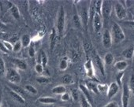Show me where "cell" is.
Segmentation results:
<instances>
[{
	"mask_svg": "<svg viewBox=\"0 0 134 107\" xmlns=\"http://www.w3.org/2000/svg\"><path fill=\"white\" fill-rule=\"evenodd\" d=\"M114 10L115 16L118 20H123L127 17V8L125 4L121 3V2H117L114 6Z\"/></svg>",
	"mask_w": 134,
	"mask_h": 107,
	"instance_id": "277c9868",
	"label": "cell"
},
{
	"mask_svg": "<svg viewBox=\"0 0 134 107\" xmlns=\"http://www.w3.org/2000/svg\"><path fill=\"white\" fill-rule=\"evenodd\" d=\"M6 28H7V25L2 21H0V30H3Z\"/></svg>",
	"mask_w": 134,
	"mask_h": 107,
	"instance_id": "c3c4849f",
	"label": "cell"
},
{
	"mask_svg": "<svg viewBox=\"0 0 134 107\" xmlns=\"http://www.w3.org/2000/svg\"><path fill=\"white\" fill-rule=\"evenodd\" d=\"M61 99H62V101H63V102H67V101H69V100L70 99V94L66 91L65 93H64V94H62L61 95Z\"/></svg>",
	"mask_w": 134,
	"mask_h": 107,
	"instance_id": "ee69618b",
	"label": "cell"
},
{
	"mask_svg": "<svg viewBox=\"0 0 134 107\" xmlns=\"http://www.w3.org/2000/svg\"><path fill=\"white\" fill-rule=\"evenodd\" d=\"M102 43H103V47L106 49H110L113 44L111 34L108 29H105L103 31V33L102 35Z\"/></svg>",
	"mask_w": 134,
	"mask_h": 107,
	"instance_id": "9c48e42d",
	"label": "cell"
},
{
	"mask_svg": "<svg viewBox=\"0 0 134 107\" xmlns=\"http://www.w3.org/2000/svg\"><path fill=\"white\" fill-rule=\"evenodd\" d=\"M59 69L62 71H65L67 69V68L69 67V63H68V60L66 58H62L60 62H59Z\"/></svg>",
	"mask_w": 134,
	"mask_h": 107,
	"instance_id": "836d02e7",
	"label": "cell"
},
{
	"mask_svg": "<svg viewBox=\"0 0 134 107\" xmlns=\"http://www.w3.org/2000/svg\"><path fill=\"white\" fill-rule=\"evenodd\" d=\"M92 25H93V29L96 33H99L102 28H103V17L101 15L98 14H95L93 19H92Z\"/></svg>",
	"mask_w": 134,
	"mask_h": 107,
	"instance_id": "30bf717a",
	"label": "cell"
},
{
	"mask_svg": "<svg viewBox=\"0 0 134 107\" xmlns=\"http://www.w3.org/2000/svg\"><path fill=\"white\" fill-rule=\"evenodd\" d=\"M86 87L90 91V92H93L95 94H99V91H98V89H97V84L92 82V81H90V82H87L86 84Z\"/></svg>",
	"mask_w": 134,
	"mask_h": 107,
	"instance_id": "4316f807",
	"label": "cell"
},
{
	"mask_svg": "<svg viewBox=\"0 0 134 107\" xmlns=\"http://www.w3.org/2000/svg\"><path fill=\"white\" fill-rule=\"evenodd\" d=\"M128 67V62L125 60L118 61L114 64V68L118 72H124Z\"/></svg>",
	"mask_w": 134,
	"mask_h": 107,
	"instance_id": "44dd1931",
	"label": "cell"
},
{
	"mask_svg": "<svg viewBox=\"0 0 134 107\" xmlns=\"http://www.w3.org/2000/svg\"><path fill=\"white\" fill-rule=\"evenodd\" d=\"M0 107H2V94H0Z\"/></svg>",
	"mask_w": 134,
	"mask_h": 107,
	"instance_id": "681fc988",
	"label": "cell"
},
{
	"mask_svg": "<svg viewBox=\"0 0 134 107\" xmlns=\"http://www.w3.org/2000/svg\"><path fill=\"white\" fill-rule=\"evenodd\" d=\"M102 4L103 1L102 0H97V1H94V7H95V12L99 15H101V10H102Z\"/></svg>",
	"mask_w": 134,
	"mask_h": 107,
	"instance_id": "4dcf8cb0",
	"label": "cell"
},
{
	"mask_svg": "<svg viewBox=\"0 0 134 107\" xmlns=\"http://www.w3.org/2000/svg\"><path fill=\"white\" fill-rule=\"evenodd\" d=\"M104 64L107 66H111L114 62V56L113 55L112 53H107V55L104 56V59H103Z\"/></svg>",
	"mask_w": 134,
	"mask_h": 107,
	"instance_id": "484cf974",
	"label": "cell"
},
{
	"mask_svg": "<svg viewBox=\"0 0 134 107\" xmlns=\"http://www.w3.org/2000/svg\"><path fill=\"white\" fill-rule=\"evenodd\" d=\"M92 63L98 69V70L99 71L101 75L105 77L106 76V69H105L104 62H103V60H102L100 56H99L96 52H94V54L92 55Z\"/></svg>",
	"mask_w": 134,
	"mask_h": 107,
	"instance_id": "5b68a950",
	"label": "cell"
},
{
	"mask_svg": "<svg viewBox=\"0 0 134 107\" xmlns=\"http://www.w3.org/2000/svg\"><path fill=\"white\" fill-rule=\"evenodd\" d=\"M24 89L26 92H28L31 94H37V93H38L37 89L31 84H26L24 87Z\"/></svg>",
	"mask_w": 134,
	"mask_h": 107,
	"instance_id": "f1b7e54d",
	"label": "cell"
},
{
	"mask_svg": "<svg viewBox=\"0 0 134 107\" xmlns=\"http://www.w3.org/2000/svg\"><path fill=\"white\" fill-rule=\"evenodd\" d=\"M80 103L81 107H92V105L86 99V98L81 93L80 94Z\"/></svg>",
	"mask_w": 134,
	"mask_h": 107,
	"instance_id": "83f0119b",
	"label": "cell"
},
{
	"mask_svg": "<svg viewBox=\"0 0 134 107\" xmlns=\"http://www.w3.org/2000/svg\"><path fill=\"white\" fill-rule=\"evenodd\" d=\"M86 74L87 76L90 79H93L95 77V71H94V68L92 69H89L88 71H86Z\"/></svg>",
	"mask_w": 134,
	"mask_h": 107,
	"instance_id": "f6af8a7d",
	"label": "cell"
},
{
	"mask_svg": "<svg viewBox=\"0 0 134 107\" xmlns=\"http://www.w3.org/2000/svg\"><path fill=\"white\" fill-rule=\"evenodd\" d=\"M51 91L54 94L62 95V94L66 92V87L65 85H58V86H55L54 87H53L51 89Z\"/></svg>",
	"mask_w": 134,
	"mask_h": 107,
	"instance_id": "d4e9b609",
	"label": "cell"
},
{
	"mask_svg": "<svg viewBox=\"0 0 134 107\" xmlns=\"http://www.w3.org/2000/svg\"><path fill=\"white\" fill-rule=\"evenodd\" d=\"M21 43L23 48H26V47L29 46L32 43V39H31L30 35H27V34L23 35L21 38Z\"/></svg>",
	"mask_w": 134,
	"mask_h": 107,
	"instance_id": "cb8c5ba5",
	"label": "cell"
},
{
	"mask_svg": "<svg viewBox=\"0 0 134 107\" xmlns=\"http://www.w3.org/2000/svg\"><path fill=\"white\" fill-rule=\"evenodd\" d=\"M108 85L107 84H97V89L99 93L103 94H107V91H108Z\"/></svg>",
	"mask_w": 134,
	"mask_h": 107,
	"instance_id": "1f68e13d",
	"label": "cell"
},
{
	"mask_svg": "<svg viewBox=\"0 0 134 107\" xmlns=\"http://www.w3.org/2000/svg\"><path fill=\"white\" fill-rule=\"evenodd\" d=\"M12 17L15 19V20H19L20 17H21V13H20V10L18 9V7L15 5V4H13V6L10 7V9L9 10Z\"/></svg>",
	"mask_w": 134,
	"mask_h": 107,
	"instance_id": "603a6c76",
	"label": "cell"
},
{
	"mask_svg": "<svg viewBox=\"0 0 134 107\" xmlns=\"http://www.w3.org/2000/svg\"><path fill=\"white\" fill-rule=\"evenodd\" d=\"M62 83L64 85H71V84H73L74 83V76L70 73L64 74L62 76Z\"/></svg>",
	"mask_w": 134,
	"mask_h": 107,
	"instance_id": "d6986e66",
	"label": "cell"
},
{
	"mask_svg": "<svg viewBox=\"0 0 134 107\" xmlns=\"http://www.w3.org/2000/svg\"><path fill=\"white\" fill-rule=\"evenodd\" d=\"M43 65L44 68H46L47 63H48V58L46 52L43 50H40L39 52V57H38V62Z\"/></svg>",
	"mask_w": 134,
	"mask_h": 107,
	"instance_id": "9a60e30c",
	"label": "cell"
},
{
	"mask_svg": "<svg viewBox=\"0 0 134 107\" xmlns=\"http://www.w3.org/2000/svg\"><path fill=\"white\" fill-rule=\"evenodd\" d=\"M124 76V73L123 72H118L117 76H116V83L118 84V85L120 87L121 83H122V78Z\"/></svg>",
	"mask_w": 134,
	"mask_h": 107,
	"instance_id": "f35d334b",
	"label": "cell"
},
{
	"mask_svg": "<svg viewBox=\"0 0 134 107\" xmlns=\"http://www.w3.org/2000/svg\"><path fill=\"white\" fill-rule=\"evenodd\" d=\"M133 53H134V46H128L127 48H125L121 52V55L124 57V58L129 60V59H132Z\"/></svg>",
	"mask_w": 134,
	"mask_h": 107,
	"instance_id": "2e32d148",
	"label": "cell"
},
{
	"mask_svg": "<svg viewBox=\"0 0 134 107\" xmlns=\"http://www.w3.org/2000/svg\"><path fill=\"white\" fill-rule=\"evenodd\" d=\"M0 51H2V52H3L5 54H8L9 53V51L7 50V49L4 46L3 42H1V41H0Z\"/></svg>",
	"mask_w": 134,
	"mask_h": 107,
	"instance_id": "bcb514c9",
	"label": "cell"
},
{
	"mask_svg": "<svg viewBox=\"0 0 134 107\" xmlns=\"http://www.w3.org/2000/svg\"><path fill=\"white\" fill-rule=\"evenodd\" d=\"M80 94H81V92L77 90V89H72L71 90V96H72V98L74 99V101L75 102H77L80 100Z\"/></svg>",
	"mask_w": 134,
	"mask_h": 107,
	"instance_id": "e575fe53",
	"label": "cell"
},
{
	"mask_svg": "<svg viewBox=\"0 0 134 107\" xmlns=\"http://www.w3.org/2000/svg\"><path fill=\"white\" fill-rule=\"evenodd\" d=\"M132 60H133V62H134V53H133V57H132Z\"/></svg>",
	"mask_w": 134,
	"mask_h": 107,
	"instance_id": "816d5d0a",
	"label": "cell"
},
{
	"mask_svg": "<svg viewBox=\"0 0 134 107\" xmlns=\"http://www.w3.org/2000/svg\"><path fill=\"white\" fill-rule=\"evenodd\" d=\"M44 69H45V68L43 66L42 64H40V63H36V66H35V71H36L38 74H40V75L42 76V75L43 74Z\"/></svg>",
	"mask_w": 134,
	"mask_h": 107,
	"instance_id": "8d00e7d4",
	"label": "cell"
},
{
	"mask_svg": "<svg viewBox=\"0 0 134 107\" xmlns=\"http://www.w3.org/2000/svg\"><path fill=\"white\" fill-rule=\"evenodd\" d=\"M38 102L44 105H52L57 102V99L53 97H40L38 98Z\"/></svg>",
	"mask_w": 134,
	"mask_h": 107,
	"instance_id": "ac0fdd59",
	"label": "cell"
},
{
	"mask_svg": "<svg viewBox=\"0 0 134 107\" xmlns=\"http://www.w3.org/2000/svg\"><path fill=\"white\" fill-rule=\"evenodd\" d=\"M58 34H57V31L56 28H53L51 31V34H50V49L52 51L57 43V40H58Z\"/></svg>",
	"mask_w": 134,
	"mask_h": 107,
	"instance_id": "4fadbf2b",
	"label": "cell"
},
{
	"mask_svg": "<svg viewBox=\"0 0 134 107\" xmlns=\"http://www.w3.org/2000/svg\"><path fill=\"white\" fill-rule=\"evenodd\" d=\"M28 53H29V56L30 58H34L36 56V50H35V48H34V46H33V45L32 43L29 46Z\"/></svg>",
	"mask_w": 134,
	"mask_h": 107,
	"instance_id": "ab89813d",
	"label": "cell"
},
{
	"mask_svg": "<svg viewBox=\"0 0 134 107\" xmlns=\"http://www.w3.org/2000/svg\"><path fill=\"white\" fill-rule=\"evenodd\" d=\"M11 62L14 64V66H16V68L25 71L28 69V65L27 62L23 60V59H20V58H12L11 59Z\"/></svg>",
	"mask_w": 134,
	"mask_h": 107,
	"instance_id": "7c38bea8",
	"label": "cell"
},
{
	"mask_svg": "<svg viewBox=\"0 0 134 107\" xmlns=\"http://www.w3.org/2000/svg\"><path fill=\"white\" fill-rule=\"evenodd\" d=\"M65 25V11L64 7L62 6L59 7L58 15H57V22H56V31L58 37L60 39L63 36Z\"/></svg>",
	"mask_w": 134,
	"mask_h": 107,
	"instance_id": "6da1fadb",
	"label": "cell"
},
{
	"mask_svg": "<svg viewBox=\"0 0 134 107\" xmlns=\"http://www.w3.org/2000/svg\"><path fill=\"white\" fill-rule=\"evenodd\" d=\"M119 88H120V87L118 85V84L116 82H112L108 87V91H107V98H111L114 96H115L118 93Z\"/></svg>",
	"mask_w": 134,
	"mask_h": 107,
	"instance_id": "8fae6325",
	"label": "cell"
},
{
	"mask_svg": "<svg viewBox=\"0 0 134 107\" xmlns=\"http://www.w3.org/2000/svg\"><path fill=\"white\" fill-rule=\"evenodd\" d=\"M79 88H80V91L81 93L86 98V99L92 105L93 104V99H92V97L91 95V92L86 87L85 85H83V84H80L79 85Z\"/></svg>",
	"mask_w": 134,
	"mask_h": 107,
	"instance_id": "5bb4252c",
	"label": "cell"
},
{
	"mask_svg": "<svg viewBox=\"0 0 134 107\" xmlns=\"http://www.w3.org/2000/svg\"><path fill=\"white\" fill-rule=\"evenodd\" d=\"M10 96L12 97V98H13L15 102H17L18 104H21V105L25 104V98H24L23 96H21V94H18V93L13 91L12 90H10Z\"/></svg>",
	"mask_w": 134,
	"mask_h": 107,
	"instance_id": "e0dca14e",
	"label": "cell"
},
{
	"mask_svg": "<svg viewBox=\"0 0 134 107\" xmlns=\"http://www.w3.org/2000/svg\"><path fill=\"white\" fill-rule=\"evenodd\" d=\"M72 22H73V25L75 28H80L82 27L81 18H80L79 14L77 12H74V14L73 15V18H72Z\"/></svg>",
	"mask_w": 134,
	"mask_h": 107,
	"instance_id": "7402d4cb",
	"label": "cell"
},
{
	"mask_svg": "<svg viewBox=\"0 0 134 107\" xmlns=\"http://www.w3.org/2000/svg\"><path fill=\"white\" fill-rule=\"evenodd\" d=\"M82 28L86 29L88 28V24L89 21V14H88V8H87L85 6L81 7V12L79 14Z\"/></svg>",
	"mask_w": 134,
	"mask_h": 107,
	"instance_id": "ba28073f",
	"label": "cell"
},
{
	"mask_svg": "<svg viewBox=\"0 0 134 107\" xmlns=\"http://www.w3.org/2000/svg\"><path fill=\"white\" fill-rule=\"evenodd\" d=\"M131 91L127 84H124L121 91V105L122 107H128L129 104Z\"/></svg>",
	"mask_w": 134,
	"mask_h": 107,
	"instance_id": "8992f818",
	"label": "cell"
},
{
	"mask_svg": "<svg viewBox=\"0 0 134 107\" xmlns=\"http://www.w3.org/2000/svg\"><path fill=\"white\" fill-rule=\"evenodd\" d=\"M104 107H119V106H118V104L116 102L111 101V102H108Z\"/></svg>",
	"mask_w": 134,
	"mask_h": 107,
	"instance_id": "7dc6e473",
	"label": "cell"
},
{
	"mask_svg": "<svg viewBox=\"0 0 134 107\" xmlns=\"http://www.w3.org/2000/svg\"><path fill=\"white\" fill-rule=\"evenodd\" d=\"M111 37H112V42L114 44H118L121 43L125 39V35L120 26L119 24L118 23H114L111 28Z\"/></svg>",
	"mask_w": 134,
	"mask_h": 107,
	"instance_id": "7a4b0ae2",
	"label": "cell"
},
{
	"mask_svg": "<svg viewBox=\"0 0 134 107\" xmlns=\"http://www.w3.org/2000/svg\"><path fill=\"white\" fill-rule=\"evenodd\" d=\"M114 10V6L111 1L109 0H106V1H103L102 4V10H101V16L103 18H108L112 10Z\"/></svg>",
	"mask_w": 134,
	"mask_h": 107,
	"instance_id": "52a82bcc",
	"label": "cell"
},
{
	"mask_svg": "<svg viewBox=\"0 0 134 107\" xmlns=\"http://www.w3.org/2000/svg\"><path fill=\"white\" fill-rule=\"evenodd\" d=\"M3 43H4V46H6V48L7 49V50H8L9 52L13 51L14 44H12L10 42H8V41H3Z\"/></svg>",
	"mask_w": 134,
	"mask_h": 107,
	"instance_id": "b9f144b4",
	"label": "cell"
},
{
	"mask_svg": "<svg viewBox=\"0 0 134 107\" xmlns=\"http://www.w3.org/2000/svg\"><path fill=\"white\" fill-rule=\"evenodd\" d=\"M6 66H5V62L3 58L0 56V77H3L6 76Z\"/></svg>",
	"mask_w": 134,
	"mask_h": 107,
	"instance_id": "f546056e",
	"label": "cell"
},
{
	"mask_svg": "<svg viewBox=\"0 0 134 107\" xmlns=\"http://www.w3.org/2000/svg\"><path fill=\"white\" fill-rule=\"evenodd\" d=\"M36 81L40 84H47L51 83V80L50 77H47L44 76H40L36 78Z\"/></svg>",
	"mask_w": 134,
	"mask_h": 107,
	"instance_id": "d6a6232c",
	"label": "cell"
},
{
	"mask_svg": "<svg viewBox=\"0 0 134 107\" xmlns=\"http://www.w3.org/2000/svg\"><path fill=\"white\" fill-rule=\"evenodd\" d=\"M93 68H94V67H93L92 61L90 60V59H88V60L85 63V71H88V70L92 69H93Z\"/></svg>",
	"mask_w": 134,
	"mask_h": 107,
	"instance_id": "60d3db41",
	"label": "cell"
},
{
	"mask_svg": "<svg viewBox=\"0 0 134 107\" xmlns=\"http://www.w3.org/2000/svg\"><path fill=\"white\" fill-rule=\"evenodd\" d=\"M5 76L10 83L14 84H19L21 81V76L20 73L14 68H9L7 70Z\"/></svg>",
	"mask_w": 134,
	"mask_h": 107,
	"instance_id": "3957f363",
	"label": "cell"
},
{
	"mask_svg": "<svg viewBox=\"0 0 134 107\" xmlns=\"http://www.w3.org/2000/svg\"><path fill=\"white\" fill-rule=\"evenodd\" d=\"M9 87H10V90H12L13 91H14V92H16V93H18L19 94H21V96H23L25 98V92H26L25 91V89H23L22 87H19L18 84H11V83L9 84Z\"/></svg>",
	"mask_w": 134,
	"mask_h": 107,
	"instance_id": "ffe728a7",
	"label": "cell"
},
{
	"mask_svg": "<svg viewBox=\"0 0 134 107\" xmlns=\"http://www.w3.org/2000/svg\"><path fill=\"white\" fill-rule=\"evenodd\" d=\"M21 49H22V45H21V40H18V41L15 42V43L14 44L13 51L15 52V53H18Z\"/></svg>",
	"mask_w": 134,
	"mask_h": 107,
	"instance_id": "74e56055",
	"label": "cell"
},
{
	"mask_svg": "<svg viewBox=\"0 0 134 107\" xmlns=\"http://www.w3.org/2000/svg\"><path fill=\"white\" fill-rule=\"evenodd\" d=\"M128 86H129V88L131 93L134 95V73H132L131 75Z\"/></svg>",
	"mask_w": 134,
	"mask_h": 107,
	"instance_id": "d590c367",
	"label": "cell"
},
{
	"mask_svg": "<svg viewBox=\"0 0 134 107\" xmlns=\"http://www.w3.org/2000/svg\"><path fill=\"white\" fill-rule=\"evenodd\" d=\"M124 25L129 28L134 29V21H124Z\"/></svg>",
	"mask_w": 134,
	"mask_h": 107,
	"instance_id": "7bdbcfd3",
	"label": "cell"
},
{
	"mask_svg": "<svg viewBox=\"0 0 134 107\" xmlns=\"http://www.w3.org/2000/svg\"><path fill=\"white\" fill-rule=\"evenodd\" d=\"M132 14L134 15V9H132Z\"/></svg>",
	"mask_w": 134,
	"mask_h": 107,
	"instance_id": "f907efd6",
	"label": "cell"
}]
</instances>
